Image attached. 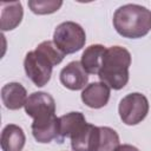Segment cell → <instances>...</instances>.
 <instances>
[{
  "label": "cell",
  "instance_id": "obj_16",
  "mask_svg": "<svg viewBox=\"0 0 151 151\" xmlns=\"http://www.w3.org/2000/svg\"><path fill=\"white\" fill-rule=\"evenodd\" d=\"M118 133L109 126H99V137L96 151H116L119 146Z\"/></svg>",
  "mask_w": 151,
  "mask_h": 151
},
{
  "label": "cell",
  "instance_id": "obj_10",
  "mask_svg": "<svg viewBox=\"0 0 151 151\" xmlns=\"http://www.w3.org/2000/svg\"><path fill=\"white\" fill-rule=\"evenodd\" d=\"M99 137V126L86 123V125L71 138L73 151H96Z\"/></svg>",
  "mask_w": 151,
  "mask_h": 151
},
{
  "label": "cell",
  "instance_id": "obj_14",
  "mask_svg": "<svg viewBox=\"0 0 151 151\" xmlns=\"http://www.w3.org/2000/svg\"><path fill=\"white\" fill-rule=\"evenodd\" d=\"M105 52H106V47L100 44L91 45L85 48V51L83 52L80 63H81L84 70L87 72V74H98L99 73Z\"/></svg>",
  "mask_w": 151,
  "mask_h": 151
},
{
  "label": "cell",
  "instance_id": "obj_3",
  "mask_svg": "<svg viewBox=\"0 0 151 151\" xmlns=\"http://www.w3.org/2000/svg\"><path fill=\"white\" fill-rule=\"evenodd\" d=\"M86 41L84 28L74 21H64L57 26L53 33V42L64 54L80 51Z\"/></svg>",
  "mask_w": 151,
  "mask_h": 151
},
{
  "label": "cell",
  "instance_id": "obj_7",
  "mask_svg": "<svg viewBox=\"0 0 151 151\" xmlns=\"http://www.w3.org/2000/svg\"><path fill=\"white\" fill-rule=\"evenodd\" d=\"M31 129L32 134L38 143H50L52 140H58V143H61L60 123L55 114L34 119Z\"/></svg>",
  "mask_w": 151,
  "mask_h": 151
},
{
  "label": "cell",
  "instance_id": "obj_11",
  "mask_svg": "<svg viewBox=\"0 0 151 151\" xmlns=\"http://www.w3.org/2000/svg\"><path fill=\"white\" fill-rule=\"evenodd\" d=\"M27 98V91L20 83H8L1 88V100L8 110H19L25 106Z\"/></svg>",
  "mask_w": 151,
  "mask_h": 151
},
{
  "label": "cell",
  "instance_id": "obj_1",
  "mask_svg": "<svg viewBox=\"0 0 151 151\" xmlns=\"http://www.w3.org/2000/svg\"><path fill=\"white\" fill-rule=\"evenodd\" d=\"M113 27L124 38L138 39L151 31V11L136 4L123 5L113 14Z\"/></svg>",
  "mask_w": 151,
  "mask_h": 151
},
{
  "label": "cell",
  "instance_id": "obj_17",
  "mask_svg": "<svg viewBox=\"0 0 151 151\" xmlns=\"http://www.w3.org/2000/svg\"><path fill=\"white\" fill-rule=\"evenodd\" d=\"M63 5L61 0H29L28 7L29 9L39 15L51 14L57 12Z\"/></svg>",
  "mask_w": 151,
  "mask_h": 151
},
{
  "label": "cell",
  "instance_id": "obj_5",
  "mask_svg": "<svg viewBox=\"0 0 151 151\" xmlns=\"http://www.w3.org/2000/svg\"><path fill=\"white\" fill-rule=\"evenodd\" d=\"M118 112L123 123L126 125H137L149 113V100L139 92L129 93L120 100Z\"/></svg>",
  "mask_w": 151,
  "mask_h": 151
},
{
  "label": "cell",
  "instance_id": "obj_13",
  "mask_svg": "<svg viewBox=\"0 0 151 151\" xmlns=\"http://www.w3.org/2000/svg\"><path fill=\"white\" fill-rule=\"evenodd\" d=\"M26 142L24 130L15 125L8 124L2 129L1 132V149L2 151H21Z\"/></svg>",
  "mask_w": 151,
  "mask_h": 151
},
{
  "label": "cell",
  "instance_id": "obj_12",
  "mask_svg": "<svg viewBox=\"0 0 151 151\" xmlns=\"http://www.w3.org/2000/svg\"><path fill=\"white\" fill-rule=\"evenodd\" d=\"M1 15H0V28L1 31L14 29L22 20L24 9L20 1L0 2Z\"/></svg>",
  "mask_w": 151,
  "mask_h": 151
},
{
  "label": "cell",
  "instance_id": "obj_4",
  "mask_svg": "<svg viewBox=\"0 0 151 151\" xmlns=\"http://www.w3.org/2000/svg\"><path fill=\"white\" fill-rule=\"evenodd\" d=\"M53 66L54 64L38 50L28 52L24 60L26 76L38 87H42L50 81Z\"/></svg>",
  "mask_w": 151,
  "mask_h": 151
},
{
  "label": "cell",
  "instance_id": "obj_6",
  "mask_svg": "<svg viewBox=\"0 0 151 151\" xmlns=\"http://www.w3.org/2000/svg\"><path fill=\"white\" fill-rule=\"evenodd\" d=\"M25 112L34 119H40L55 114V101L46 92H33L28 96L25 104Z\"/></svg>",
  "mask_w": 151,
  "mask_h": 151
},
{
  "label": "cell",
  "instance_id": "obj_15",
  "mask_svg": "<svg viewBox=\"0 0 151 151\" xmlns=\"http://www.w3.org/2000/svg\"><path fill=\"white\" fill-rule=\"evenodd\" d=\"M60 123V139L61 143L64 138L68 137L70 139L76 136L85 125L86 119L81 112H70L59 117Z\"/></svg>",
  "mask_w": 151,
  "mask_h": 151
},
{
  "label": "cell",
  "instance_id": "obj_9",
  "mask_svg": "<svg viewBox=\"0 0 151 151\" xmlns=\"http://www.w3.org/2000/svg\"><path fill=\"white\" fill-rule=\"evenodd\" d=\"M110 94L111 88L106 84L101 81H96L88 84L83 90L81 100L86 106L91 109H100L109 103Z\"/></svg>",
  "mask_w": 151,
  "mask_h": 151
},
{
  "label": "cell",
  "instance_id": "obj_2",
  "mask_svg": "<svg viewBox=\"0 0 151 151\" xmlns=\"http://www.w3.org/2000/svg\"><path fill=\"white\" fill-rule=\"evenodd\" d=\"M130 65V52L122 46H111L106 48L98 77L110 88L120 90L129 81Z\"/></svg>",
  "mask_w": 151,
  "mask_h": 151
},
{
  "label": "cell",
  "instance_id": "obj_8",
  "mask_svg": "<svg viewBox=\"0 0 151 151\" xmlns=\"http://www.w3.org/2000/svg\"><path fill=\"white\" fill-rule=\"evenodd\" d=\"M61 84L72 91L84 90L88 81L87 72L84 70L80 61H71L68 63L59 74Z\"/></svg>",
  "mask_w": 151,
  "mask_h": 151
},
{
  "label": "cell",
  "instance_id": "obj_18",
  "mask_svg": "<svg viewBox=\"0 0 151 151\" xmlns=\"http://www.w3.org/2000/svg\"><path fill=\"white\" fill-rule=\"evenodd\" d=\"M116 151H139L136 146L133 145H130V144H123V145H119Z\"/></svg>",
  "mask_w": 151,
  "mask_h": 151
}]
</instances>
